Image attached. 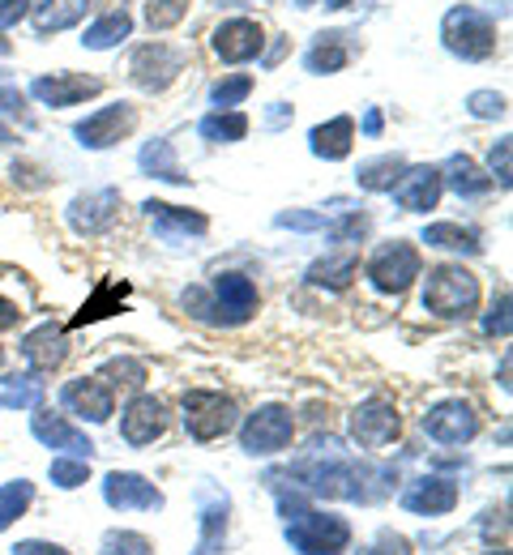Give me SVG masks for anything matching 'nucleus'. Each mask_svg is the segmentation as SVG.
Masks as SVG:
<instances>
[{"instance_id": "51", "label": "nucleus", "mask_w": 513, "mask_h": 555, "mask_svg": "<svg viewBox=\"0 0 513 555\" xmlns=\"http://www.w3.org/2000/svg\"><path fill=\"white\" fill-rule=\"evenodd\" d=\"M13 555H69L61 543H43V539H22L17 547H13Z\"/></svg>"}, {"instance_id": "44", "label": "nucleus", "mask_w": 513, "mask_h": 555, "mask_svg": "<svg viewBox=\"0 0 513 555\" xmlns=\"http://www.w3.org/2000/svg\"><path fill=\"white\" fill-rule=\"evenodd\" d=\"M510 158H513V138H501L497 145H492V154H488V180H497L505 193H510V184H513V167H510Z\"/></svg>"}, {"instance_id": "6", "label": "nucleus", "mask_w": 513, "mask_h": 555, "mask_svg": "<svg viewBox=\"0 0 513 555\" xmlns=\"http://www.w3.org/2000/svg\"><path fill=\"white\" fill-rule=\"evenodd\" d=\"M292 436H295L292 406L270 402V406H257L253 415L244 418V427H240V449H244L248 457H279V453L292 444Z\"/></svg>"}, {"instance_id": "35", "label": "nucleus", "mask_w": 513, "mask_h": 555, "mask_svg": "<svg viewBox=\"0 0 513 555\" xmlns=\"http://www.w3.org/2000/svg\"><path fill=\"white\" fill-rule=\"evenodd\" d=\"M81 17H86V0H43V4H35V30L39 35L69 30Z\"/></svg>"}, {"instance_id": "47", "label": "nucleus", "mask_w": 513, "mask_h": 555, "mask_svg": "<svg viewBox=\"0 0 513 555\" xmlns=\"http://www.w3.org/2000/svg\"><path fill=\"white\" fill-rule=\"evenodd\" d=\"M484 334H492V338H510V291H501L497 304L488 308V317H484Z\"/></svg>"}, {"instance_id": "12", "label": "nucleus", "mask_w": 513, "mask_h": 555, "mask_svg": "<svg viewBox=\"0 0 513 555\" xmlns=\"http://www.w3.org/2000/svg\"><path fill=\"white\" fill-rule=\"evenodd\" d=\"M424 431H428V440L458 449V444H471V440L479 436V415H475L471 402L445 398V402H437V406L424 415Z\"/></svg>"}, {"instance_id": "56", "label": "nucleus", "mask_w": 513, "mask_h": 555, "mask_svg": "<svg viewBox=\"0 0 513 555\" xmlns=\"http://www.w3.org/2000/svg\"><path fill=\"white\" fill-rule=\"evenodd\" d=\"M321 4H325V9H347L351 0H321Z\"/></svg>"}, {"instance_id": "42", "label": "nucleus", "mask_w": 513, "mask_h": 555, "mask_svg": "<svg viewBox=\"0 0 513 555\" xmlns=\"http://www.w3.org/2000/svg\"><path fill=\"white\" fill-rule=\"evenodd\" d=\"M466 112L475 120H501L510 112V99L497 94V90H475V94H466Z\"/></svg>"}, {"instance_id": "40", "label": "nucleus", "mask_w": 513, "mask_h": 555, "mask_svg": "<svg viewBox=\"0 0 513 555\" xmlns=\"http://www.w3.org/2000/svg\"><path fill=\"white\" fill-rule=\"evenodd\" d=\"M48 479L61 487V491H77V487L90 479V462H81V457H52Z\"/></svg>"}, {"instance_id": "8", "label": "nucleus", "mask_w": 513, "mask_h": 555, "mask_svg": "<svg viewBox=\"0 0 513 555\" xmlns=\"http://www.w3.org/2000/svg\"><path fill=\"white\" fill-rule=\"evenodd\" d=\"M133 129H138V107L120 99V103H107V107L90 112L86 120H77L74 138L81 150H107V145L129 138Z\"/></svg>"}, {"instance_id": "29", "label": "nucleus", "mask_w": 513, "mask_h": 555, "mask_svg": "<svg viewBox=\"0 0 513 555\" xmlns=\"http://www.w3.org/2000/svg\"><path fill=\"white\" fill-rule=\"evenodd\" d=\"M43 380L39 372H13V376H0V411H35L43 402Z\"/></svg>"}, {"instance_id": "23", "label": "nucleus", "mask_w": 513, "mask_h": 555, "mask_svg": "<svg viewBox=\"0 0 513 555\" xmlns=\"http://www.w3.org/2000/svg\"><path fill=\"white\" fill-rule=\"evenodd\" d=\"M22 359H26L35 372L61 367V363L69 359V338H65V330L52 325V321H43L39 330H30V334L22 338Z\"/></svg>"}, {"instance_id": "16", "label": "nucleus", "mask_w": 513, "mask_h": 555, "mask_svg": "<svg viewBox=\"0 0 513 555\" xmlns=\"http://www.w3.org/2000/svg\"><path fill=\"white\" fill-rule=\"evenodd\" d=\"M94 94H103V81L86 73H43L30 81V99H39L43 107H77Z\"/></svg>"}, {"instance_id": "3", "label": "nucleus", "mask_w": 513, "mask_h": 555, "mask_svg": "<svg viewBox=\"0 0 513 555\" xmlns=\"http://www.w3.org/2000/svg\"><path fill=\"white\" fill-rule=\"evenodd\" d=\"M479 308V278L462 266H437L424 282V312L445 321H466Z\"/></svg>"}, {"instance_id": "41", "label": "nucleus", "mask_w": 513, "mask_h": 555, "mask_svg": "<svg viewBox=\"0 0 513 555\" xmlns=\"http://www.w3.org/2000/svg\"><path fill=\"white\" fill-rule=\"evenodd\" d=\"M184 13H189V0H150L146 26L150 30H171L184 22Z\"/></svg>"}, {"instance_id": "45", "label": "nucleus", "mask_w": 513, "mask_h": 555, "mask_svg": "<svg viewBox=\"0 0 513 555\" xmlns=\"http://www.w3.org/2000/svg\"><path fill=\"white\" fill-rule=\"evenodd\" d=\"M0 116H13V120H22L26 129H30V116H26V94L0 73Z\"/></svg>"}, {"instance_id": "36", "label": "nucleus", "mask_w": 513, "mask_h": 555, "mask_svg": "<svg viewBox=\"0 0 513 555\" xmlns=\"http://www.w3.org/2000/svg\"><path fill=\"white\" fill-rule=\"evenodd\" d=\"M99 376H103L112 389H120V385H125V389H142V385L150 380V367L142 363V359H133V354H116V359L103 363Z\"/></svg>"}, {"instance_id": "20", "label": "nucleus", "mask_w": 513, "mask_h": 555, "mask_svg": "<svg viewBox=\"0 0 513 555\" xmlns=\"http://www.w3.org/2000/svg\"><path fill=\"white\" fill-rule=\"evenodd\" d=\"M389 193H394V202L407 209V214H428V209H437L440 193H445V184H440V167H428V163L407 167Z\"/></svg>"}, {"instance_id": "28", "label": "nucleus", "mask_w": 513, "mask_h": 555, "mask_svg": "<svg viewBox=\"0 0 513 555\" xmlns=\"http://www.w3.org/2000/svg\"><path fill=\"white\" fill-rule=\"evenodd\" d=\"M356 274H360V257H356V253H330V257L312 261L304 278H308L312 286H325V291H347Z\"/></svg>"}, {"instance_id": "48", "label": "nucleus", "mask_w": 513, "mask_h": 555, "mask_svg": "<svg viewBox=\"0 0 513 555\" xmlns=\"http://www.w3.org/2000/svg\"><path fill=\"white\" fill-rule=\"evenodd\" d=\"M180 304H184L197 321H215V308H210V291H206V286H184Z\"/></svg>"}, {"instance_id": "21", "label": "nucleus", "mask_w": 513, "mask_h": 555, "mask_svg": "<svg viewBox=\"0 0 513 555\" xmlns=\"http://www.w3.org/2000/svg\"><path fill=\"white\" fill-rule=\"evenodd\" d=\"M402 508L415 517H445L458 508V483L445 475H424L402 491Z\"/></svg>"}, {"instance_id": "11", "label": "nucleus", "mask_w": 513, "mask_h": 555, "mask_svg": "<svg viewBox=\"0 0 513 555\" xmlns=\"http://www.w3.org/2000/svg\"><path fill=\"white\" fill-rule=\"evenodd\" d=\"M210 48H215V56H219L222 65H248V61L261 56L266 30H261V22H253V17H227V22L215 26Z\"/></svg>"}, {"instance_id": "18", "label": "nucleus", "mask_w": 513, "mask_h": 555, "mask_svg": "<svg viewBox=\"0 0 513 555\" xmlns=\"http://www.w3.org/2000/svg\"><path fill=\"white\" fill-rule=\"evenodd\" d=\"M167 431V406L154 393H138L120 415V440L133 449H146Z\"/></svg>"}, {"instance_id": "30", "label": "nucleus", "mask_w": 513, "mask_h": 555, "mask_svg": "<svg viewBox=\"0 0 513 555\" xmlns=\"http://www.w3.org/2000/svg\"><path fill=\"white\" fill-rule=\"evenodd\" d=\"M138 167L154 176V180H167V184H189V176H184V167H180V158H176V150H171V141L167 138H154L142 145V154H138Z\"/></svg>"}, {"instance_id": "13", "label": "nucleus", "mask_w": 513, "mask_h": 555, "mask_svg": "<svg viewBox=\"0 0 513 555\" xmlns=\"http://www.w3.org/2000/svg\"><path fill=\"white\" fill-rule=\"evenodd\" d=\"M61 406L81 423H107L116 415V389L103 376H77L61 389Z\"/></svg>"}, {"instance_id": "25", "label": "nucleus", "mask_w": 513, "mask_h": 555, "mask_svg": "<svg viewBox=\"0 0 513 555\" xmlns=\"http://www.w3.org/2000/svg\"><path fill=\"white\" fill-rule=\"evenodd\" d=\"M351 65V43L343 30H325L312 39V48L304 52V69L317 73V77H330V73H343Z\"/></svg>"}, {"instance_id": "50", "label": "nucleus", "mask_w": 513, "mask_h": 555, "mask_svg": "<svg viewBox=\"0 0 513 555\" xmlns=\"http://www.w3.org/2000/svg\"><path fill=\"white\" fill-rule=\"evenodd\" d=\"M360 555H415V552H411V543H407L402 534H381V539Z\"/></svg>"}, {"instance_id": "1", "label": "nucleus", "mask_w": 513, "mask_h": 555, "mask_svg": "<svg viewBox=\"0 0 513 555\" xmlns=\"http://www.w3.org/2000/svg\"><path fill=\"white\" fill-rule=\"evenodd\" d=\"M283 539L295 555H343L351 547V521L338 513H321V508H295L287 513Z\"/></svg>"}, {"instance_id": "5", "label": "nucleus", "mask_w": 513, "mask_h": 555, "mask_svg": "<svg viewBox=\"0 0 513 555\" xmlns=\"http://www.w3.org/2000/svg\"><path fill=\"white\" fill-rule=\"evenodd\" d=\"M364 274H368V282H372V291H381V295H402L415 278L424 274V257H420L415 244L389 240V244H381V248L368 257Z\"/></svg>"}, {"instance_id": "57", "label": "nucleus", "mask_w": 513, "mask_h": 555, "mask_svg": "<svg viewBox=\"0 0 513 555\" xmlns=\"http://www.w3.org/2000/svg\"><path fill=\"white\" fill-rule=\"evenodd\" d=\"M0 367H4V347H0Z\"/></svg>"}, {"instance_id": "26", "label": "nucleus", "mask_w": 513, "mask_h": 555, "mask_svg": "<svg viewBox=\"0 0 513 555\" xmlns=\"http://www.w3.org/2000/svg\"><path fill=\"white\" fill-rule=\"evenodd\" d=\"M351 141H356V120L351 116H334V120H325V125H317L308 133V150L317 158H325V163H343L351 154Z\"/></svg>"}, {"instance_id": "27", "label": "nucleus", "mask_w": 513, "mask_h": 555, "mask_svg": "<svg viewBox=\"0 0 513 555\" xmlns=\"http://www.w3.org/2000/svg\"><path fill=\"white\" fill-rule=\"evenodd\" d=\"M129 35H133V17H129L125 9H112V13H103L99 22L86 26L81 48H90V52H107V48H120Z\"/></svg>"}, {"instance_id": "32", "label": "nucleus", "mask_w": 513, "mask_h": 555, "mask_svg": "<svg viewBox=\"0 0 513 555\" xmlns=\"http://www.w3.org/2000/svg\"><path fill=\"white\" fill-rule=\"evenodd\" d=\"M402 171H407V158H402V154H376V158H364V163H360L356 184H360L364 193H389Z\"/></svg>"}, {"instance_id": "2", "label": "nucleus", "mask_w": 513, "mask_h": 555, "mask_svg": "<svg viewBox=\"0 0 513 555\" xmlns=\"http://www.w3.org/2000/svg\"><path fill=\"white\" fill-rule=\"evenodd\" d=\"M440 43L458 61H488L497 52V22L475 4H453L440 17Z\"/></svg>"}, {"instance_id": "14", "label": "nucleus", "mask_w": 513, "mask_h": 555, "mask_svg": "<svg viewBox=\"0 0 513 555\" xmlns=\"http://www.w3.org/2000/svg\"><path fill=\"white\" fill-rule=\"evenodd\" d=\"M184 61H189V56H184L180 48H171V43H146V48H138V52H133V61H129V77H133L142 90L158 94V90H167V86L180 77Z\"/></svg>"}, {"instance_id": "9", "label": "nucleus", "mask_w": 513, "mask_h": 555, "mask_svg": "<svg viewBox=\"0 0 513 555\" xmlns=\"http://www.w3.org/2000/svg\"><path fill=\"white\" fill-rule=\"evenodd\" d=\"M402 436V415L389 398H368L351 411V440L360 449H385Z\"/></svg>"}, {"instance_id": "24", "label": "nucleus", "mask_w": 513, "mask_h": 555, "mask_svg": "<svg viewBox=\"0 0 513 555\" xmlns=\"http://www.w3.org/2000/svg\"><path fill=\"white\" fill-rule=\"evenodd\" d=\"M440 184H449L462 202H479V197H488V189H492V180L479 171V163H475L471 154H449L445 167H440Z\"/></svg>"}, {"instance_id": "17", "label": "nucleus", "mask_w": 513, "mask_h": 555, "mask_svg": "<svg viewBox=\"0 0 513 555\" xmlns=\"http://www.w3.org/2000/svg\"><path fill=\"white\" fill-rule=\"evenodd\" d=\"M30 431H35V440H39V444L56 449L61 457H81V462H90V457H94V440H90L81 427H74L65 415L39 411V415L30 418Z\"/></svg>"}, {"instance_id": "33", "label": "nucleus", "mask_w": 513, "mask_h": 555, "mask_svg": "<svg viewBox=\"0 0 513 555\" xmlns=\"http://www.w3.org/2000/svg\"><path fill=\"white\" fill-rule=\"evenodd\" d=\"M197 133H202V141H215V145H235V141L248 138V116L235 107H215L210 116H202Z\"/></svg>"}, {"instance_id": "31", "label": "nucleus", "mask_w": 513, "mask_h": 555, "mask_svg": "<svg viewBox=\"0 0 513 555\" xmlns=\"http://www.w3.org/2000/svg\"><path fill=\"white\" fill-rule=\"evenodd\" d=\"M428 248H440V253H466V257H479L484 244L471 227H458V222H428L424 235H420Z\"/></svg>"}, {"instance_id": "4", "label": "nucleus", "mask_w": 513, "mask_h": 555, "mask_svg": "<svg viewBox=\"0 0 513 555\" xmlns=\"http://www.w3.org/2000/svg\"><path fill=\"white\" fill-rule=\"evenodd\" d=\"M180 411H184V431L197 440V444H210L222 440L235 423H240V406L219 393V389H189L180 398Z\"/></svg>"}, {"instance_id": "19", "label": "nucleus", "mask_w": 513, "mask_h": 555, "mask_svg": "<svg viewBox=\"0 0 513 555\" xmlns=\"http://www.w3.org/2000/svg\"><path fill=\"white\" fill-rule=\"evenodd\" d=\"M120 214V189H99V193H81L69 202L65 218L77 235H103Z\"/></svg>"}, {"instance_id": "37", "label": "nucleus", "mask_w": 513, "mask_h": 555, "mask_svg": "<svg viewBox=\"0 0 513 555\" xmlns=\"http://www.w3.org/2000/svg\"><path fill=\"white\" fill-rule=\"evenodd\" d=\"M35 504V483L30 479H13V483L0 487V534Z\"/></svg>"}, {"instance_id": "10", "label": "nucleus", "mask_w": 513, "mask_h": 555, "mask_svg": "<svg viewBox=\"0 0 513 555\" xmlns=\"http://www.w3.org/2000/svg\"><path fill=\"white\" fill-rule=\"evenodd\" d=\"M103 504L116 513H158L167 504V495L138 470H112L103 479Z\"/></svg>"}, {"instance_id": "46", "label": "nucleus", "mask_w": 513, "mask_h": 555, "mask_svg": "<svg viewBox=\"0 0 513 555\" xmlns=\"http://www.w3.org/2000/svg\"><path fill=\"white\" fill-rule=\"evenodd\" d=\"M274 227L283 231H325V214L321 209H287L274 218Z\"/></svg>"}, {"instance_id": "39", "label": "nucleus", "mask_w": 513, "mask_h": 555, "mask_svg": "<svg viewBox=\"0 0 513 555\" xmlns=\"http://www.w3.org/2000/svg\"><path fill=\"white\" fill-rule=\"evenodd\" d=\"M103 555H154V543L138 530H107L103 543H99Z\"/></svg>"}, {"instance_id": "53", "label": "nucleus", "mask_w": 513, "mask_h": 555, "mask_svg": "<svg viewBox=\"0 0 513 555\" xmlns=\"http://www.w3.org/2000/svg\"><path fill=\"white\" fill-rule=\"evenodd\" d=\"M381 129H385V116H381L376 107H368L364 120H360V133H364V138H381Z\"/></svg>"}, {"instance_id": "34", "label": "nucleus", "mask_w": 513, "mask_h": 555, "mask_svg": "<svg viewBox=\"0 0 513 555\" xmlns=\"http://www.w3.org/2000/svg\"><path fill=\"white\" fill-rule=\"evenodd\" d=\"M125 299H129V286H125V282H99V291L81 304V312L74 317V325H94V321H103V317L120 312V308H125Z\"/></svg>"}, {"instance_id": "43", "label": "nucleus", "mask_w": 513, "mask_h": 555, "mask_svg": "<svg viewBox=\"0 0 513 555\" xmlns=\"http://www.w3.org/2000/svg\"><path fill=\"white\" fill-rule=\"evenodd\" d=\"M325 231H330V240H334V244H360V240L368 235V214H360V209H347V214H343L334 227L325 222Z\"/></svg>"}, {"instance_id": "54", "label": "nucleus", "mask_w": 513, "mask_h": 555, "mask_svg": "<svg viewBox=\"0 0 513 555\" xmlns=\"http://www.w3.org/2000/svg\"><path fill=\"white\" fill-rule=\"evenodd\" d=\"M22 321V312H17V304L13 299H0V330H13Z\"/></svg>"}, {"instance_id": "38", "label": "nucleus", "mask_w": 513, "mask_h": 555, "mask_svg": "<svg viewBox=\"0 0 513 555\" xmlns=\"http://www.w3.org/2000/svg\"><path fill=\"white\" fill-rule=\"evenodd\" d=\"M253 77L248 73H231V77H219L215 86H210V103L215 107H235V103H244L248 94H253Z\"/></svg>"}, {"instance_id": "22", "label": "nucleus", "mask_w": 513, "mask_h": 555, "mask_svg": "<svg viewBox=\"0 0 513 555\" xmlns=\"http://www.w3.org/2000/svg\"><path fill=\"white\" fill-rule=\"evenodd\" d=\"M142 209L150 214L154 235H158L163 244H180V240H189V235H206V231H210V218L197 214V209L167 206V202H146Z\"/></svg>"}, {"instance_id": "55", "label": "nucleus", "mask_w": 513, "mask_h": 555, "mask_svg": "<svg viewBox=\"0 0 513 555\" xmlns=\"http://www.w3.org/2000/svg\"><path fill=\"white\" fill-rule=\"evenodd\" d=\"M287 43H292V39H283V35H279V43H274V52L266 56V65H279V61H283V52H287Z\"/></svg>"}, {"instance_id": "7", "label": "nucleus", "mask_w": 513, "mask_h": 555, "mask_svg": "<svg viewBox=\"0 0 513 555\" xmlns=\"http://www.w3.org/2000/svg\"><path fill=\"white\" fill-rule=\"evenodd\" d=\"M210 308H215V325H248L261 308V295H257L253 278L222 270L210 282Z\"/></svg>"}, {"instance_id": "49", "label": "nucleus", "mask_w": 513, "mask_h": 555, "mask_svg": "<svg viewBox=\"0 0 513 555\" xmlns=\"http://www.w3.org/2000/svg\"><path fill=\"white\" fill-rule=\"evenodd\" d=\"M30 4H35V0H0V30L17 26V22L30 13ZM0 52H9V48H4V39H0Z\"/></svg>"}, {"instance_id": "15", "label": "nucleus", "mask_w": 513, "mask_h": 555, "mask_svg": "<svg viewBox=\"0 0 513 555\" xmlns=\"http://www.w3.org/2000/svg\"><path fill=\"white\" fill-rule=\"evenodd\" d=\"M197 555H219L227 543V526H231V495L222 487L202 483L197 487Z\"/></svg>"}, {"instance_id": "52", "label": "nucleus", "mask_w": 513, "mask_h": 555, "mask_svg": "<svg viewBox=\"0 0 513 555\" xmlns=\"http://www.w3.org/2000/svg\"><path fill=\"white\" fill-rule=\"evenodd\" d=\"M295 116L292 103H270V112H266V129H287Z\"/></svg>"}]
</instances>
